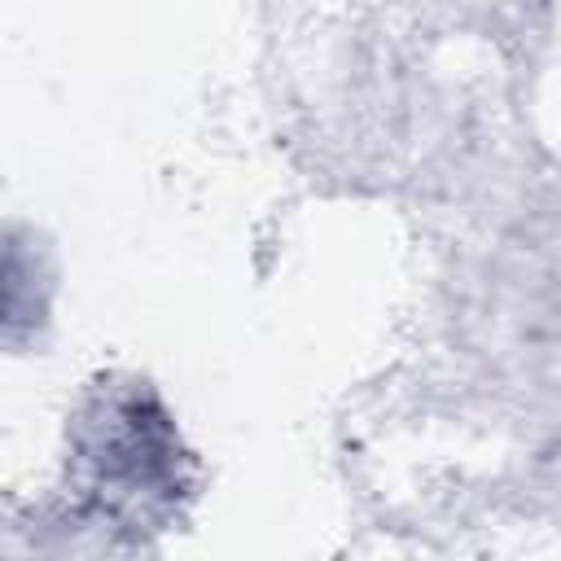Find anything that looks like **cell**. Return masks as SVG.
Returning <instances> with one entry per match:
<instances>
[]
</instances>
